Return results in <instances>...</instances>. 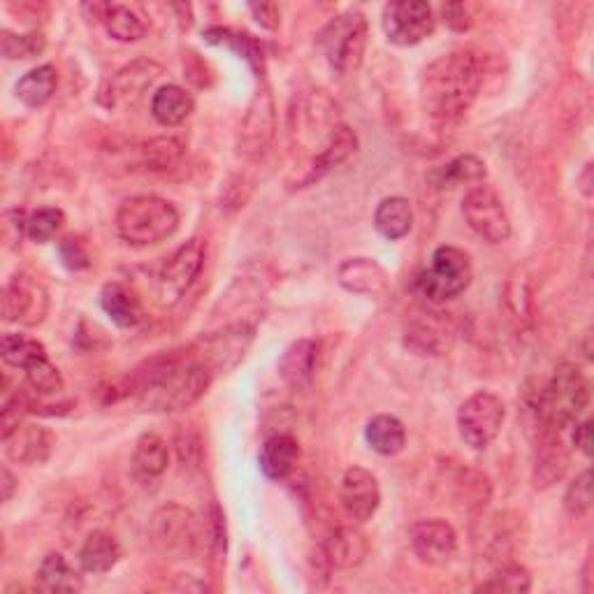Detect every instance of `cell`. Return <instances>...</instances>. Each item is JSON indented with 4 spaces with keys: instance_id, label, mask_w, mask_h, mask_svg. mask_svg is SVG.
Instances as JSON below:
<instances>
[{
    "instance_id": "6da1fadb",
    "label": "cell",
    "mask_w": 594,
    "mask_h": 594,
    "mask_svg": "<svg viewBox=\"0 0 594 594\" xmlns=\"http://www.w3.org/2000/svg\"><path fill=\"white\" fill-rule=\"evenodd\" d=\"M214 379V371L193 353H165L149 361L135 375L138 406L151 414H177L189 409Z\"/></svg>"
},
{
    "instance_id": "7a4b0ae2",
    "label": "cell",
    "mask_w": 594,
    "mask_h": 594,
    "mask_svg": "<svg viewBox=\"0 0 594 594\" xmlns=\"http://www.w3.org/2000/svg\"><path fill=\"white\" fill-rule=\"evenodd\" d=\"M483 84V63L469 49H455L432 61L420 81V103L437 124L463 118Z\"/></svg>"
},
{
    "instance_id": "3957f363",
    "label": "cell",
    "mask_w": 594,
    "mask_h": 594,
    "mask_svg": "<svg viewBox=\"0 0 594 594\" xmlns=\"http://www.w3.org/2000/svg\"><path fill=\"white\" fill-rule=\"evenodd\" d=\"M179 230V212L159 195H135L116 212V232L132 247H154Z\"/></svg>"
},
{
    "instance_id": "277c9868",
    "label": "cell",
    "mask_w": 594,
    "mask_h": 594,
    "mask_svg": "<svg viewBox=\"0 0 594 594\" xmlns=\"http://www.w3.org/2000/svg\"><path fill=\"white\" fill-rule=\"evenodd\" d=\"M316 45L324 52L332 73L351 75L361 67L367 47V20L358 10L334 16L318 33Z\"/></svg>"
},
{
    "instance_id": "5b68a950",
    "label": "cell",
    "mask_w": 594,
    "mask_h": 594,
    "mask_svg": "<svg viewBox=\"0 0 594 594\" xmlns=\"http://www.w3.org/2000/svg\"><path fill=\"white\" fill-rule=\"evenodd\" d=\"M473 279L471 258L457 247L434 249L430 265L418 271L416 293L430 302H448L463 295Z\"/></svg>"
},
{
    "instance_id": "8992f818",
    "label": "cell",
    "mask_w": 594,
    "mask_h": 594,
    "mask_svg": "<svg viewBox=\"0 0 594 594\" xmlns=\"http://www.w3.org/2000/svg\"><path fill=\"white\" fill-rule=\"evenodd\" d=\"M149 541L169 559H189L200 543V528L189 508L169 502L156 508L149 520Z\"/></svg>"
},
{
    "instance_id": "52a82bcc",
    "label": "cell",
    "mask_w": 594,
    "mask_h": 594,
    "mask_svg": "<svg viewBox=\"0 0 594 594\" xmlns=\"http://www.w3.org/2000/svg\"><path fill=\"white\" fill-rule=\"evenodd\" d=\"M504 420V402L497 395L488 393V390H481V393H473L463 402L460 412H457V430H460V437L469 448L485 451L500 437Z\"/></svg>"
},
{
    "instance_id": "ba28073f",
    "label": "cell",
    "mask_w": 594,
    "mask_h": 594,
    "mask_svg": "<svg viewBox=\"0 0 594 594\" xmlns=\"http://www.w3.org/2000/svg\"><path fill=\"white\" fill-rule=\"evenodd\" d=\"M463 216L467 226L488 244H502L511 237V218L492 186H473L467 191L463 198Z\"/></svg>"
},
{
    "instance_id": "9c48e42d",
    "label": "cell",
    "mask_w": 594,
    "mask_h": 594,
    "mask_svg": "<svg viewBox=\"0 0 594 594\" xmlns=\"http://www.w3.org/2000/svg\"><path fill=\"white\" fill-rule=\"evenodd\" d=\"M386 38L397 47H414L430 38L437 28L434 10L422 0H395L381 14Z\"/></svg>"
},
{
    "instance_id": "30bf717a",
    "label": "cell",
    "mask_w": 594,
    "mask_h": 594,
    "mask_svg": "<svg viewBox=\"0 0 594 594\" xmlns=\"http://www.w3.org/2000/svg\"><path fill=\"white\" fill-rule=\"evenodd\" d=\"M253 337H256V326L240 320V324H230L214 334L202 337L200 349L195 353L214 375H218V371H230L244 361L249 346L253 344Z\"/></svg>"
},
{
    "instance_id": "8fae6325",
    "label": "cell",
    "mask_w": 594,
    "mask_h": 594,
    "mask_svg": "<svg viewBox=\"0 0 594 594\" xmlns=\"http://www.w3.org/2000/svg\"><path fill=\"white\" fill-rule=\"evenodd\" d=\"M49 314L47 288L28 275H16L3 291V320L24 328L40 326Z\"/></svg>"
},
{
    "instance_id": "7c38bea8",
    "label": "cell",
    "mask_w": 594,
    "mask_h": 594,
    "mask_svg": "<svg viewBox=\"0 0 594 594\" xmlns=\"http://www.w3.org/2000/svg\"><path fill=\"white\" fill-rule=\"evenodd\" d=\"M202 265H205V244L200 240L181 244L159 269V291L163 304H173L189 291Z\"/></svg>"
},
{
    "instance_id": "4fadbf2b",
    "label": "cell",
    "mask_w": 594,
    "mask_h": 594,
    "mask_svg": "<svg viewBox=\"0 0 594 594\" xmlns=\"http://www.w3.org/2000/svg\"><path fill=\"white\" fill-rule=\"evenodd\" d=\"M277 128V114H275V100L267 87L258 89L253 96L251 105L244 114V122L240 128V154L247 159H256L269 147L271 138H275Z\"/></svg>"
},
{
    "instance_id": "5bb4252c",
    "label": "cell",
    "mask_w": 594,
    "mask_h": 594,
    "mask_svg": "<svg viewBox=\"0 0 594 594\" xmlns=\"http://www.w3.org/2000/svg\"><path fill=\"white\" fill-rule=\"evenodd\" d=\"M409 541L416 557L430 567L448 565L457 553V534L453 525L441 518L418 520L409 532Z\"/></svg>"
},
{
    "instance_id": "9a60e30c",
    "label": "cell",
    "mask_w": 594,
    "mask_h": 594,
    "mask_svg": "<svg viewBox=\"0 0 594 594\" xmlns=\"http://www.w3.org/2000/svg\"><path fill=\"white\" fill-rule=\"evenodd\" d=\"M339 500H342L349 518L355 522L371 520L381 506V488L377 477L363 467H349L344 471L342 488H339Z\"/></svg>"
},
{
    "instance_id": "2e32d148",
    "label": "cell",
    "mask_w": 594,
    "mask_h": 594,
    "mask_svg": "<svg viewBox=\"0 0 594 594\" xmlns=\"http://www.w3.org/2000/svg\"><path fill=\"white\" fill-rule=\"evenodd\" d=\"M3 446L8 460L16 465H45L56 446V437L36 422H20L8 434H3Z\"/></svg>"
},
{
    "instance_id": "e0dca14e",
    "label": "cell",
    "mask_w": 594,
    "mask_h": 594,
    "mask_svg": "<svg viewBox=\"0 0 594 594\" xmlns=\"http://www.w3.org/2000/svg\"><path fill=\"white\" fill-rule=\"evenodd\" d=\"M569 469V453L559 439L557 430L543 432L534 439V473L532 481L536 490H546L563 481Z\"/></svg>"
},
{
    "instance_id": "ac0fdd59",
    "label": "cell",
    "mask_w": 594,
    "mask_h": 594,
    "mask_svg": "<svg viewBox=\"0 0 594 594\" xmlns=\"http://www.w3.org/2000/svg\"><path fill=\"white\" fill-rule=\"evenodd\" d=\"M163 75V67L151 59H138L128 65H124L112 79H110V96L112 105L124 100V103H138V100L147 93V89L154 87V81Z\"/></svg>"
},
{
    "instance_id": "d6986e66",
    "label": "cell",
    "mask_w": 594,
    "mask_h": 594,
    "mask_svg": "<svg viewBox=\"0 0 594 594\" xmlns=\"http://www.w3.org/2000/svg\"><path fill=\"white\" fill-rule=\"evenodd\" d=\"M337 279L355 295L377 298L388 291V271L375 258H346L337 269Z\"/></svg>"
},
{
    "instance_id": "ffe728a7",
    "label": "cell",
    "mask_w": 594,
    "mask_h": 594,
    "mask_svg": "<svg viewBox=\"0 0 594 594\" xmlns=\"http://www.w3.org/2000/svg\"><path fill=\"white\" fill-rule=\"evenodd\" d=\"M100 307L118 328H138L147 312L140 295L122 281H110L100 291Z\"/></svg>"
},
{
    "instance_id": "44dd1931",
    "label": "cell",
    "mask_w": 594,
    "mask_h": 594,
    "mask_svg": "<svg viewBox=\"0 0 594 594\" xmlns=\"http://www.w3.org/2000/svg\"><path fill=\"white\" fill-rule=\"evenodd\" d=\"M300 444L298 439L279 432L265 439L258 453V467L269 481H286L298 469Z\"/></svg>"
},
{
    "instance_id": "7402d4cb",
    "label": "cell",
    "mask_w": 594,
    "mask_h": 594,
    "mask_svg": "<svg viewBox=\"0 0 594 594\" xmlns=\"http://www.w3.org/2000/svg\"><path fill=\"white\" fill-rule=\"evenodd\" d=\"M358 147H361V142H358V135H355V130L349 128L346 124H337L334 130L328 135L326 144L320 147L318 154L314 156L309 175H307V179H304V184L324 177L326 173H330V169L346 163L355 154V151H358Z\"/></svg>"
},
{
    "instance_id": "603a6c76",
    "label": "cell",
    "mask_w": 594,
    "mask_h": 594,
    "mask_svg": "<svg viewBox=\"0 0 594 594\" xmlns=\"http://www.w3.org/2000/svg\"><path fill=\"white\" fill-rule=\"evenodd\" d=\"M330 565L337 569H355L365 563L369 553L367 536L358 530L351 528V525H342V528H334L330 536L326 539L324 546Z\"/></svg>"
},
{
    "instance_id": "cb8c5ba5",
    "label": "cell",
    "mask_w": 594,
    "mask_h": 594,
    "mask_svg": "<svg viewBox=\"0 0 594 594\" xmlns=\"http://www.w3.org/2000/svg\"><path fill=\"white\" fill-rule=\"evenodd\" d=\"M122 555L124 551L118 546L114 534L105 530H96L81 543L79 567L87 573H108L118 565Z\"/></svg>"
},
{
    "instance_id": "d4e9b609",
    "label": "cell",
    "mask_w": 594,
    "mask_h": 594,
    "mask_svg": "<svg viewBox=\"0 0 594 594\" xmlns=\"http://www.w3.org/2000/svg\"><path fill=\"white\" fill-rule=\"evenodd\" d=\"M195 112L193 96L177 87V84H165L154 96H151V114H154L161 126L175 128L181 126L186 118Z\"/></svg>"
},
{
    "instance_id": "484cf974",
    "label": "cell",
    "mask_w": 594,
    "mask_h": 594,
    "mask_svg": "<svg viewBox=\"0 0 594 594\" xmlns=\"http://www.w3.org/2000/svg\"><path fill=\"white\" fill-rule=\"evenodd\" d=\"M169 448L167 441L154 432H144L135 441L132 451V469L142 481H154L167 471Z\"/></svg>"
},
{
    "instance_id": "4316f807",
    "label": "cell",
    "mask_w": 594,
    "mask_h": 594,
    "mask_svg": "<svg viewBox=\"0 0 594 594\" xmlns=\"http://www.w3.org/2000/svg\"><path fill=\"white\" fill-rule=\"evenodd\" d=\"M375 226L381 237L390 242H397L414 228V210L412 202L402 195H390L379 202L375 212Z\"/></svg>"
},
{
    "instance_id": "83f0119b",
    "label": "cell",
    "mask_w": 594,
    "mask_h": 594,
    "mask_svg": "<svg viewBox=\"0 0 594 594\" xmlns=\"http://www.w3.org/2000/svg\"><path fill=\"white\" fill-rule=\"evenodd\" d=\"M59 87V71L56 65L45 63L33 67L20 81H16L14 93L26 108H42L54 98Z\"/></svg>"
},
{
    "instance_id": "f1b7e54d",
    "label": "cell",
    "mask_w": 594,
    "mask_h": 594,
    "mask_svg": "<svg viewBox=\"0 0 594 594\" xmlns=\"http://www.w3.org/2000/svg\"><path fill=\"white\" fill-rule=\"evenodd\" d=\"M316 351L318 349L312 339H300V342H293L281 355L279 377L291 388L307 386L314 377Z\"/></svg>"
},
{
    "instance_id": "f546056e",
    "label": "cell",
    "mask_w": 594,
    "mask_h": 594,
    "mask_svg": "<svg viewBox=\"0 0 594 594\" xmlns=\"http://www.w3.org/2000/svg\"><path fill=\"white\" fill-rule=\"evenodd\" d=\"M36 585L42 592H79L84 581L61 553H49L38 567Z\"/></svg>"
},
{
    "instance_id": "4dcf8cb0",
    "label": "cell",
    "mask_w": 594,
    "mask_h": 594,
    "mask_svg": "<svg viewBox=\"0 0 594 594\" xmlns=\"http://www.w3.org/2000/svg\"><path fill=\"white\" fill-rule=\"evenodd\" d=\"M365 439L371 451H377L379 455H397L406 446V430L400 418L379 414L367 422Z\"/></svg>"
},
{
    "instance_id": "1f68e13d",
    "label": "cell",
    "mask_w": 594,
    "mask_h": 594,
    "mask_svg": "<svg viewBox=\"0 0 594 594\" xmlns=\"http://www.w3.org/2000/svg\"><path fill=\"white\" fill-rule=\"evenodd\" d=\"M105 24L110 38L118 40V42H135V40H142L144 33H147V22L144 16L130 8V5H124V3H112V5H105V12H103V20H100Z\"/></svg>"
},
{
    "instance_id": "d6a6232c",
    "label": "cell",
    "mask_w": 594,
    "mask_h": 594,
    "mask_svg": "<svg viewBox=\"0 0 594 594\" xmlns=\"http://www.w3.org/2000/svg\"><path fill=\"white\" fill-rule=\"evenodd\" d=\"M485 175L488 167L483 159H479L477 154H463L451 163L441 165L432 179L439 189H453L457 184H479L485 179Z\"/></svg>"
},
{
    "instance_id": "836d02e7",
    "label": "cell",
    "mask_w": 594,
    "mask_h": 594,
    "mask_svg": "<svg viewBox=\"0 0 594 594\" xmlns=\"http://www.w3.org/2000/svg\"><path fill=\"white\" fill-rule=\"evenodd\" d=\"M530 590H532V573L516 563H506L497 567L483 583L473 587V592H497V594L500 592L525 594Z\"/></svg>"
},
{
    "instance_id": "e575fe53",
    "label": "cell",
    "mask_w": 594,
    "mask_h": 594,
    "mask_svg": "<svg viewBox=\"0 0 594 594\" xmlns=\"http://www.w3.org/2000/svg\"><path fill=\"white\" fill-rule=\"evenodd\" d=\"M184 156L186 144L179 138H173V135H167V138H154L142 147V161L149 169H154V173L175 169Z\"/></svg>"
},
{
    "instance_id": "d590c367",
    "label": "cell",
    "mask_w": 594,
    "mask_h": 594,
    "mask_svg": "<svg viewBox=\"0 0 594 594\" xmlns=\"http://www.w3.org/2000/svg\"><path fill=\"white\" fill-rule=\"evenodd\" d=\"M0 355H3L5 365L26 369L36 361L47 358V351L38 339H30L26 334H3V339H0Z\"/></svg>"
},
{
    "instance_id": "8d00e7d4",
    "label": "cell",
    "mask_w": 594,
    "mask_h": 594,
    "mask_svg": "<svg viewBox=\"0 0 594 594\" xmlns=\"http://www.w3.org/2000/svg\"><path fill=\"white\" fill-rule=\"evenodd\" d=\"M406 346L420 355H441L448 349V332L434 320H418L406 330Z\"/></svg>"
},
{
    "instance_id": "74e56055",
    "label": "cell",
    "mask_w": 594,
    "mask_h": 594,
    "mask_svg": "<svg viewBox=\"0 0 594 594\" xmlns=\"http://www.w3.org/2000/svg\"><path fill=\"white\" fill-rule=\"evenodd\" d=\"M0 49H3V56L10 61H26L36 59L47 49V40L42 33H24V36H14L10 30H3V38H0Z\"/></svg>"
},
{
    "instance_id": "f35d334b",
    "label": "cell",
    "mask_w": 594,
    "mask_h": 594,
    "mask_svg": "<svg viewBox=\"0 0 594 594\" xmlns=\"http://www.w3.org/2000/svg\"><path fill=\"white\" fill-rule=\"evenodd\" d=\"M24 371H26L28 386L36 390L38 395H59V393H63L65 381L61 377L59 367L49 358L36 361L30 367H26Z\"/></svg>"
},
{
    "instance_id": "ab89813d",
    "label": "cell",
    "mask_w": 594,
    "mask_h": 594,
    "mask_svg": "<svg viewBox=\"0 0 594 594\" xmlns=\"http://www.w3.org/2000/svg\"><path fill=\"white\" fill-rule=\"evenodd\" d=\"M65 226V214L56 207H42L28 216V240L36 244L52 242Z\"/></svg>"
},
{
    "instance_id": "60d3db41",
    "label": "cell",
    "mask_w": 594,
    "mask_h": 594,
    "mask_svg": "<svg viewBox=\"0 0 594 594\" xmlns=\"http://www.w3.org/2000/svg\"><path fill=\"white\" fill-rule=\"evenodd\" d=\"M592 508V473L585 469L576 477L565 492V511L571 518H583Z\"/></svg>"
},
{
    "instance_id": "b9f144b4",
    "label": "cell",
    "mask_w": 594,
    "mask_h": 594,
    "mask_svg": "<svg viewBox=\"0 0 594 594\" xmlns=\"http://www.w3.org/2000/svg\"><path fill=\"white\" fill-rule=\"evenodd\" d=\"M59 256H61V263L73 271L87 269L91 265L89 251L81 244V240H77V237H63V240L59 242Z\"/></svg>"
},
{
    "instance_id": "7bdbcfd3",
    "label": "cell",
    "mask_w": 594,
    "mask_h": 594,
    "mask_svg": "<svg viewBox=\"0 0 594 594\" xmlns=\"http://www.w3.org/2000/svg\"><path fill=\"white\" fill-rule=\"evenodd\" d=\"M0 232L8 247H20L24 237H28V218L22 210H8L3 214V224H0Z\"/></svg>"
},
{
    "instance_id": "ee69618b",
    "label": "cell",
    "mask_w": 594,
    "mask_h": 594,
    "mask_svg": "<svg viewBox=\"0 0 594 594\" xmlns=\"http://www.w3.org/2000/svg\"><path fill=\"white\" fill-rule=\"evenodd\" d=\"M444 20L453 30H469L471 26V14L465 3H448L444 8Z\"/></svg>"
},
{
    "instance_id": "f6af8a7d",
    "label": "cell",
    "mask_w": 594,
    "mask_h": 594,
    "mask_svg": "<svg viewBox=\"0 0 594 594\" xmlns=\"http://www.w3.org/2000/svg\"><path fill=\"white\" fill-rule=\"evenodd\" d=\"M253 20H256V24H261L263 28L267 30H275L279 26V8L275 3H261V5H251L249 8Z\"/></svg>"
},
{
    "instance_id": "bcb514c9",
    "label": "cell",
    "mask_w": 594,
    "mask_h": 594,
    "mask_svg": "<svg viewBox=\"0 0 594 594\" xmlns=\"http://www.w3.org/2000/svg\"><path fill=\"white\" fill-rule=\"evenodd\" d=\"M573 446L590 457V453H592V422L590 420L573 422Z\"/></svg>"
},
{
    "instance_id": "7dc6e473",
    "label": "cell",
    "mask_w": 594,
    "mask_h": 594,
    "mask_svg": "<svg viewBox=\"0 0 594 594\" xmlns=\"http://www.w3.org/2000/svg\"><path fill=\"white\" fill-rule=\"evenodd\" d=\"M0 485H3V502H10L16 490V479L8 465H3V469H0Z\"/></svg>"
}]
</instances>
